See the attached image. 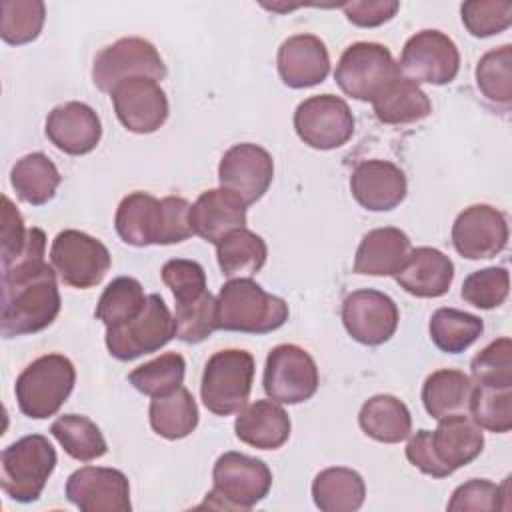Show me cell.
<instances>
[{"mask_svg":"<svg viewBox=\"0 0 512 512\" xmlns=\"http://www.w3.org/2000/svg\"><path fill=\"white\" fill-rule=\"evenodd\" d=\"M176 338L188 344H200L212 336L216 328V298L204 292L190 302H176L174 308Z\"/></svg>","mask_w":512,"mask_h":512,"instance_id":"43","label":"cell"},{"mask_svg":"<svg viewBox=\"0 0 512 512\" xmlns=\"http://www.w3.org/2000/svg\"><path fill=\"white\" fill-rule=\"evenodd\" d=\"M476 86L482 96L502 108L512 102V46L488 50L476 64Z\"/></svg>","mask_w":512,"mask_h":512,"instance_id":"39","label":"cell"},{"mask_svg":"<svg viewBox=\"0 0 512 512\" xmlns=\"http://www.w3.org/2000/svg\"><path fill=\"white\" fill-rule=\"evenodd\" d=\"M146 298L148 296H144V288L136 278L118 276L100 294L94 314L106 328L120 326L142 312Z\"/></svg>","mask_w":512,"mask_h":512,"instance_id":"37","label":"cell"},{"mask_svg":"<svg viewBox=\"0 0 512 512\" xmlns=\"http://www.w3.org/2000/svg\"><path fill=\"white\" fill-rule=\"evenodd\" d=\"M76 384V368L64 354L52 352L32 360L16 378L14 394L24 416L44 420L54 416Z\"/></svg>","mask_w":512,"mask_h":512,"instance_id":"4","label":"cell"},{"mask_svg":"<svg viewBox=\"0 0 512 512\" xmlns=\"http://www.w3.org/2000/svg\"><path fill=\"white\" fill-rule=\"evenodd\" d=\"M358 424L368 438L384 444H398L412 432L408 406L392 394L370 396L358 412Z\"/></svg>","mask_w":512,"mask_h":512,"instance_id":"28","label":"cell"},{"mask_svg":"<svg viewBox=\"0 0 512 512\" xmlns=\"http://www.w3.org/2000/svg\"><path fill=\"white\" fill-rule=\"evenodd\" d=\"M56 450L42 434H28L0 454V486L14 502H36L56 468Z\"/></svg>","mask_w":512,"mask_h":512,"instance_id":"5","label":"cell"},{"mask_svg":"<svg viewBox=\"0 0 512 512\" xmlns=\"http://www.w3.org/2000/svg\"><path fill=\"white\" fill-rule=\"evenodd\" d=\"M212 484L202 506L250 510L268 496L272 472L260 458L242 452H224L214 462Z\"/></svg>","mask_w":512,"mask_h":512,"instance_id":"6","label":"cell"},{"mask_svg":"<svg viewBox=\"0 0 512 512\" xmlns=\"http://www.w3.org/2000/svg\"><path fill=\"white\" fill-rule=\"evenodd\" d=\"M474 382L456 368H440L422 384V404L430 418L440 420L452 414H464L470 404Z\"/></svg>","mask_w":512,"mask_h":512,"instance_id":"31","label":"cell"},{"mask_svg":"<svg viewBox=\"0 0 512 512\" xmlns=\"http://www.w3.org/2000/svg\"><path fill=\"white\" fill-rule=\"evenodd\" d=\"M276 66L288 88H310L326 80L330 72V54L318 36L294 34L280 44Z\"/></svg>","mask_w":512,"mask_h":512,"instance_id":"22","label":"cell"},{"mask_svg":"<svg viewBox=\"0 0 512 512\" xmlns=\"http://www.w3.org/2000/svg\"><path fill=\"white\" fill-rule=\"evenodd\" d=\"M472 382L486 386H512V342L508 336L492 340L470 362Z\"/></svg>","mask_w":512,"mask_h":512,"instance_id":"44","label":"cell"},{"mask_svg":"<svg viewBox=\"0 0 512 512\" xmlns=\"http://www.w3.org/2000/svg\"><path fill=\"white\" fill-rule=\"evenodd\" d=\"M410 250V238L400 228H374L362 236L352 268L362 276H396Z\"/></svg>","mask_w":512,"mask_h":512,"instance_id":"27","label":"cell"},{"mask_svg":"<svg viewBox=\"0 0 512 512\" xmlns=\"http://www.w3.org/2000/svg\"><path fill=\"white\" fill-rule=\"evenodd\" d=\"M450 238L454 250L468 260L494 258L508 244V220L490 204H472L456 216Z\"/></svg>","mask_w":512,"mask_h":512,"instance_id":"16","label":"cell"},{"mask_svg":"<svg viewBox=\"0 0 512 512\" xmlns=\"http://www.w3.org/2000/svg\"><path fill=\"white\" fill-rule=\"evenodd\" d=\"M354 200L370 212H388L402 204L408 192L406 174L390 160H364L350 174Z\"/></svg>","mask_w":512,"mask_h":512,"instance_id":"20","label":"cell"},{"mask_svg":"<svg viewBox=\"0 0 512 512\" xmlns=\"http://www.w3.org/2000/svg\"><path fill=\"white\" fill-rule=\"evenodd\" d=\"M364 498V478L352 468H324L312 480V500L322 512H354L364 504Z\"/></svg>","mask_w":512,"mask_h":512,"instance_id":"30","label":"cell"},{"mask_svg":"<svg viewBox=\"0 0 512 512\" xmlns=\"http://www.w3.org/2000/svg\"><path fill=\"white\" fill-rule=\"evenodd\" d=\"M400 74L392 52L378 42L350 44L334 70L338 88L360 102H372Z\"/></svg>","mask_w":512,"mask_h":512,"instance_id":"8","label":"cell"},{"mask_svg":"<svg viewBox=\"0 0 512 512\" xmlns=\"http://www.w3.org/2000/svg\"><path fill=\"white\" fill-rule=\"evenodd\" d=\"M186 374V360L178 352H166L158 358L140 364L128 374V382L142 394L156 398L166 396L182 386Z\"/></svg>","mask_w":512,"mask_h":512,"instance_id":"38","label":"cell"},{"mask_svg":"<svg viewBox=\"0 0 512 512\" xmlns=\"http://www.w3.org/2000/svg\"><path fill=\"white\" fill-rule=\"evenodd\" d=\"M162 282L170 288L176 302L200 298L206 290V272L196 260L172 258L160 270Z\"/></svg>","mask_w":512,"mask_h":512,"instance_id":"47","label":"cell"},{"mask_svg":"<svg viewBox=\"0 0 512 512\" xmlns=\"http://www.w3.org/2000/svg\"><path fill=\"white\" fill-rule=\"evenodd\" d=\"M176 336L174 316L160 294H148L142 312L126 324L106 328V348L116 360L128 362L152 354Z\"/></svg>","mask_w":512,"mask_h":512,"instance_id":"10","label":"cell"},{"mask_svg":"<svg viewBox=\"0 0 512 512\" xmlns=\"http://www.w3.org/2000/svg\"><path fill=\"white\" fill-rule=\"evenodd\" d=\"M464 28L476 38H488L504 32L512 24V2L508 0H472L460 6Z\"/></svg>","mask_w":512,"mask_h":512,"instance_id":"45","label":"cell"},{"mask_svg":"<svg viewBox=\"0 0 512 512\" xmlns=\"http://www.w3.org/2000/svg\"><path fill=\"white\" fill-rule=\"evenodd\" d=\"M400 74L416 84H450L460 70L456 42L440 30H420L412 34L400 54Z\"/></svg>","mask_w":512,"mask_h":512,"instance_id":"13","label":"cell"},{"mask_svg":"<svg viewBox=\"0 0 512 512\" xmlns=\"http://www.w3.org/2000/svg\"><path fill=\"white\" fill-rule=\"evenodd\" d=\"M430 442L438 462L454 474L482 454L484 432L470 416L452 414L440 418L434 432L430 430Z\"/></svg>","mask_w":512,"mask_h":512,"instance_id":"26","label":"cell"},{"mask_svg":"<svg viewBox=\"0 0 512 512\" xmlns=\"http://www.w3.org/2000/svg\"><path fill=\"white\" fill-rule=\"evenodd\" d=\"M248 204L234 192L218 186L202 192L190 206V226L196 236L218 244L238 228H246Z\"/></svg>","mask_w":512,"mask_h":512,"instance_id":"23","label":"cell"},{"mask_svg":"<svg viewBox=\"0 0 512 512\" xmlns=\"http://www.w3.org/2000/svg\"><path fill=\"white\" fill-rule=\"evenodd\" d=\"M406 458L408 462L418 468L422 474L432 476V478H446L450 476V472L438 462L432 442H430V430L422 428L416 434H412L408 438L406 444Z\"/></svg>","mask_w":512,"mask_h":512,"instance_id":"50","label":"cell"},{"mask_svg":"<svg viewBox=\"0 0 512 512\" xmlns=\"http://www.w3.org/2000/svg\"><path fill=\"white\" fill-rule=\"evenodd\" d=\"M60 306L54 266L34 260L2 268V336H26L48 328L56 320Z\"/></svg>","mask_w":512,"mask_h":512,"instance_id":"1","label":"cell"},{"mask_svg":"<svg viewBox=\"0 0 512 512\" xmlns=\"http://www.w3.org/2000/svg\"><path fill=\"white\" fill-rule=\"evenodd\" d=\"M50 264L64 284L86 290L104 280L112 266V256L98 238L68 228L52 240Z\"/></svg>","mask_w":512,"mask_h":512,"instance_id":"11","label":"cell"},{"mask_svg":"<svg viewBox=\"0 0 512 512\" xmlns=\"http://www.w3.org/2000/svg\"><path fill=\"white\" fill-rule=\"evenodd\" d=\"M290 430L288 412L272 398L240 408L234 420L236 438L258 450H278L288 442Z\"/></svg>","mask_w":512,"mask_h":512,"instance_id":"25","label":"cell"},{"mask_svg":"<svg viewBox=\"0 0 512 512\" xmlns=\"http://www.w3.org/2000/svg\"><path fill=\"white\" fill-rule=\"evenodd\" d=\"M254 356L240 348L214 352L200 380L202 404L216 416H230L246 406L254 382Z\"/></svg>","mask_w":512,"mask_h":512,"instance_id":"7","label":"cell"},{"mask_svg":"<svg viewBox=\"0 0 512 512\" xmlns=\"http://www.w3.org/2000/svg\"><path fill=\"white\" fill-rule=\"evenodd\" d=\"M198 404L186 386L150 402L148 418L152 430L166 440H182L198 426Z\"/></svg>","mask_w":512,"mask_h":512,"instance_id":"33","label":"cell"},{"mask_svg":"<svg viewBox=\"0 0 512 512\" xmlns=\"http://www.w3.org/2000/svg\"><path fill=\"white\" fill-rule=\"evenodd\" d=\"M506 496H508V478L502 486H498L486 478H472V480L460 484L452 492L446 508L450 512H466V510L492 512V510L504 508V504L500 500Z\"/></svg>","mask_w":512,"mask_h":512,"instance_id":"46","label":"cell"},{"mask_svg":"<svg viewBox=\"0 0 512 512\" xmlns=\"http://www.w3.org/2000/svg\"><path fill=\"white\" fill-rule=\"evenodd\" d=\"M482 330L484 322L480 316L458 308H438L428 324L434 346L446 354L468 350L480 338Z\"/></svg>","mask_w":512,"mask_h":512,"instance_id":"36","label":"cell"},{"mask_svg":"<svg viewBox=\"0 0 512 512\" xmlns=\"http://www.w3.org/2000/svg\"><path fill=\"white\" fill-rule=\"evenodd\" d=\"M130 78H166V64L156 46L138 36L120 38L102 48L92 64V82L102 92H112Z\"/></svg>","mask_w":512,"mask_h":512,"instance_id":"9","label":"cell"},{"mask_svg":"<svg viewBox=\"0 0 512 512\" xmlns=\"http://www.w3.org/2000/svg\"><path fill=\"white\" fill-rule=\"evenodd\" d=\"M372 108L382 124L406 126L424 120L432 112V102L416 82L398 76L372 100Z\"/></svg>","mask_w":512,"mask_h":512,"instance_id":"29","label":"cell"},{"mask_svg":"<svg viewBox=\"0 0 512 512\" xmlns=\"http://www.w3.org/2000/svg\"><path fill=\"white\" fill-rule=\"evenodd\" d=\"M120 124L134 134H152L168 118L170 106L160 82L152 78H130L110 92Z\"/></svg>","mask_w":512,"mask_h":512,"instance_id":"19","label":"cell"},{"mask_svg":"<svg viewBox=\"0 0 512 512\" xmlns=\"http://www.w3.org/2000/svg\"><path fill=\"white\" fill-rule=\"evenodd\" d=\"M468 412L482 430L508 432L512 428V386L474 384Z\"/></svg>","mask_w":512,"mask_h":512,"instance_id":"40","label":"cell"},{"mask_svg":"<svg viewBox=\"0 0 512 512\" xmlns=\"http://www.w3.org/2000/svg\"><path fill=\"white\" fill-rule=\"evenodd\" d=\"M400 312L396 302L372 288L350 292L342 302V324L346 332L364 346L388 342L398 328Z\"/></svg>","mask_w":512,"mask_h":512,"instance_id":"15","label":"cell"},{"mask_svg":"<svg viewBox=\"0 0 512 512\" xmlns=\"http://www.w3.org/2000/svg\"><path fill=\"white\" fill-rule=\"evenodd\" d=\"M284 298L266 292L252 278H230L216 296V328L242 334H268L288 320Z\"/></svg>","mask_w":512,"mask_h":512,"instance_id":"3","label":"cell"},{"mask_svg":"<svg viewBox=\"0 0 512 512\" xmlns=\"http://www.w3.org/2000/svg\"><path fill=\"white\" fill-rule=\"evenodd\" d=\"M50 434L58 440L64 452L78 462H92L102 458L108 450L102 430L82 414L58 416L50 426Z\"/></svg>","mask_w":512,"mask_h":512,"instance_id":"35","label":"cell"},{"mask_svg":"<svg viewBox=\"0 0 512 512\" xmlns=\"http://www.w3.org/2000/svg\"><path fill=\"white\" fill-rule=\"evenodd\" d=\"M318 384V366L302 346L278 344L268 352L262 376L268 398L280 404H300L316 394Z\"/></svg>","mask_w":512,"mask_h":512,"instance_id":"12","label":"cell"},{"mask_svg":"<svg viewBox=\"0 0 512 512\" xmlns=\"http://www.w3.org/2000/svg\"><path fill=\"white\" fill-rule=\"evenodd\" d=\"M342 10L354 26L360 28H376L384 22L392 20L400 10V2L396 0H352L344 2Z\"/></svg>","mask_w":512,"mask_h":512,"instance_id":"49","label":"cell"},{"mask_svg":"<svg viewBox=\"0 0 512 512\" xmlns=\"http://www.w3.org/2000/svg\"><path fill=\"white\" fill-rule=\"evenodd\" d=\"M272 178L274 160L270 152L252 142L230 146L218 164L220 186L238 194L248 206L266 194Z\"/></svg>","mask_w":512,"mask_h":512,"instance_id":"17","label":"cell"},{"mask_svg":"<svg viewBox=\"0 0 512 512\" xmlns=\"http://www.w3.org/2000/svg\"><path fill=\"white\" fill-rule=\"evenodd\" d=\"M510 292V274L504 266H488L468 274L462 282L460 296L466 304L492 310L506 302Z\"/></svg>","mask_w":512,"mask_h":512,"instance_id":"42","label":"cell"},{"mask_svg":"<svg viewBox=\"0 0 512 512\" xmlns=\"http://www.w3.org/2000/svg\"><path fill=\"white\" fill-rule=\"evenodd\" d=\"M0 36L10 46L36 40L46 20V6L40 0H2Z\"/></svg>","mask_w":512,"mask_h":512,"instance_id":"41","label":"cell"},{"mask_svg":"<svg viewBox=\"0 0 512 512\" xmlns=\"http://www.w3.org/2000/svg\"><path fill=\"white\" fill-rule=\"evenodd\" d=\"M44 132L60 152L84 156L98 146L102 138V122L94 108L72 100L48 112Z\"/></svg>","mask_w":512,"mask_h":512,"instance_id":"21","label":"cell"},{"mask_svg":"<svg viewBox=\"0 0 512 512\" xmlns=\"http://www.w3.org/2000/svg\"><path fill=\"white\" fill-rule=\"evenodd\" d=\"M268 258V246L262 236L248 228H238L216 244L220 272L230 278H250L262 270Z\"/></svg>","mask_w":512,"mask_h":512,"instance_id":"34","label":"cell"},{"mask_svg":"<svg viewBox=\"0 0 512 512\" xmlns=\"http://www.w3.org/2000/svg\"><path fill=\"white\" fill-rule=\"evenodd\" d=\"M60 182V170L44 152H32L22 156L10 170V184L16 196L32 206H42L50 202Z\"/></svg>","mask_w":512,"mask_h":512,"instance_id":"32","label":"cell"},{"mask_svg":"<svg viewBox=\"0 0 512 512\" xmlns=\"http://www.w3.org/2000/svg\"><path fill=\"white\" fill-rule=\"evenodd\" d=\"M294 130L306 146L314 150H334L352 138L354 116L344 98L316 94L296 106Z\"/></svg>","mask_w":512,"mask_h":512,"instance_id":"14","label":"cell"},{"mask_svg":"<svg viewBox=\"0 0 512 512\" xmlns=\"http://www.w3.org/2000/svg\"><path fill=\"white\" fill-rule=\"evenodd\" d=\"M190 202L182 196L158 200L148 192L124 196L114 214V228L122 242L130 246L178 244L194 232L190 226Z\"/></svg>","mask_w":512,"mask_h":512,"instance_id":"2","label":"cell"},{"mask_svg":"<svg viewBox=\"0 0 512 512\" xmlns=\"http://www.w3.org/2000/svg\"><path fill=\"white\" fill-rule=\"evenodd\" d=\"M66 498L82 512H130V482L124 472L84 466L66 480Z\"/></svg>","mask_w":512,"mask_h":512,"instance_id":"18","label":"cell"},{"mask_svg":"<svg viewBox=\"0 0 512 512\" xmlns=\"http://www.w3.org/2000/svg\"><path fill=\"white\" fill-rule=\"evenodd\" d=\"M394 280L416 298H440L452 286L454 264L438 248L418 246L410 250Z\"/></svg>","mask_w":512,"mask_h":512,"instance_id":"24","label":"cell"},{"mask_svg":"<svg viewBox=\"0 0 512 512\" xmlns=\"http://www.w3.org/2000/svg\"><path fill=\"white\" fill-rule=\"evenodd\" d=\"M30 228L24 226V218L8 196H2V226H0V260L8 264L26 246Z\"/></svg>","mask_w":512,"mask_h":512,"instance_id":"48","label":"cell"}]
</instances>
